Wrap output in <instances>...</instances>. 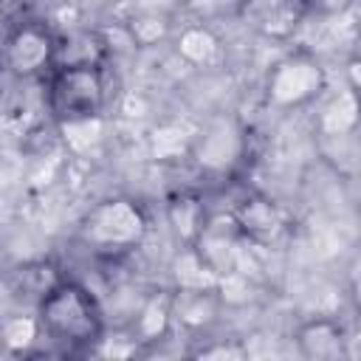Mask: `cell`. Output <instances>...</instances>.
Instances as JSON below:
<instances>
[{"instance_id":"6da1fadb","label":"cell","mask_w":361,"mask_h":361,"mask_svg":"<svg viewBox=\"0 0 361 361\" xmlns=\"http://www.w3.org/2000/svg\"><path fill=\"white\" fill-rule=\"evenodd\" d=\"M42 322L56 336L73 341L90 338L99 327L93 302L76 285H56L54 290H48V296L42 299Z\"/></svg>"},{"instance_id":"7a4b0ae2","label":"cell","mask_w":361,"mask_h":361,"mask_svg":"<svg viewBox=\"0 0 361 361\" xmlns=\"http://www.w3.org/2000/svg\"><path fill=\"white\" fill-rule=\"evenodd\" d=\"M51 99H54V110L62 113L65 118L99 113L104 99V85L96 65H68L54 79Z\"/></svg>"},{"instance_id":"3957f363","label":"cell","mask_w":361,"mask_h":361,"mask_svg":"<svg viewBox=\"0 0 361 361\" xmlns=\"http://www.w3.org/2000/svg\"><path fill=\"white\" fill-rule=\"evenodd\" d=\"M322 85H324L322 68L307 56H293L274 68L271 82H268V96L274 104L290 107V104H302L310 96H316Z\"/></svg>"},{"instance_id":"277c9868","label":"cell","mask_w":361,"mask_h":361,"mask_svg":"<svg viewBox=\"0 0 361 361\" xmlns=\"http://www.w3.org/2000/svg\"><path fill=\"white\" fill-rule=\"evenodd\" d=\"M144 214L130 200H107L87 220V234L104 245H133L144 237Z\"/></svg>"},{"instance_id":"5b68a950","label":"cell","mask_w":361,"mask_h":361,"mask_svg":"<svg viewBox=\"0 0 361 361\" xmlns=\"http://www.w3.org/2000/svg\"><path fill=\"white\" fill-rule=\"evenodd\" d=\"M245 20L271 37H288L302 17L299 0H248L243 8Z\"/></svg>"},{"instance_id":"8992f818","label":"cell","mask_w":361,"mask_h":361,"mask_svg":"<svg viewBox=\"0 0 361 361\" xmlns=\"http://www.w3.org/2000/svg\"><path fill=\"white\" fill-rule=\"evenodd\" d=\"M240 149H243L240 130L234 127V121L220 118L206 130V135L200 138L195 155H197V164L206 166V169H226V166H231L237 161Z\"/></svg>"},{"instance_id":"52a82bcc","label":"cell","mask_w":361,"mask_h":361,"mask_svg":"<svg viewBox=\"0 0 361 361\" xmlns=\"http://www.w3.org/2000/svg\"><path fill=\"white\" fill-rule=\"evenodd\" d=\"M51 56V39L39 28H20L6 48V62L14 73H34Z\"/></svg>"},{"instance_id":"ba28073f","label":"cell","mask_w":361,"mask_h":361,"mask_svg":"<svg viewBox=\"0 0 361 361\" xmlns=\"http://www.w3.org/2000/svg\"><path fill=\"white\" fill-rule=\"evenodd\" d=\"M237 226H240L248 237L265 243V240H274V237L279 234V228H282V214H279V209H276L271 200L251 197V200H245V203L237 209Z\"/></svg>"},{"instance_id":"9c48e42d","label":"cell","mask_w":361,"mask_h":361,"mask_svg":"<svg viewBox=\"0 0 361 361\" xmlns=\"http://www.w3.org/2000/svg\"><path fill=\"white\" fill-rule=\"evenodd\" d=\"M172 276H175V282H178V288L180 290H203V293H209V290H214L217 288V271L200 257V251H183V254H178L175 257V262H172Z\"/></svg>"},{"instance_id":"30bf717a","label":"cell","mask_w":361,"mask_h":361,"mask_svg":"<svg viewBox=\"0 0 361 361\" xmlns=\"http://www.w3.org/2000/svg\"><path fill=\"white\" fill-rule=\"evenodd\" d=\"M341 330L330 322H310L302 327L299 333V347L307 358L313 361H330V358H338L341 355Z\"/></svg>"},{"instance_id":"8fae6325","label":"cell","mask_w":361,"mask_h":361,"mask_svg":"<svg viewBox=\"0 0 361 361\" xmlns=\"http://www.w3.org/2000/svg\"><path fill=\"white\" fill-rule=\"evenodd\" d=\"M355 121H358V102H355V93H353V90H344V93H338V96L327 104V110H324V116H322V130H324L327 135L341 138V135H350V133L355 130Z\"/></svg>"},{"instance_id":"7c38bea8","label":"cell","mask_w":361,"mask_h":361,"mask_svg":"<svg viewBox=\"0 0 361 361\" xmlns=\"http://www.w3.org/2000/svg\"><path fill=\"white\" fill-rule=\"evenodd\" d=\"M104 135V121L93 113V116H76V118H65L62 121V138L73 152H87L93 149Z\"/></svg>"},{"instance_id":"4fadbf2b","label":"cell","mask_w":361,"mask_h":361,"mask_svg":"<svg viewBox=\"0 0 361 361\" xmlns=\"http://www.w3.org/2000/svg\"><path fill=\"white\" fill-rule=\"evenodd\" d=\"M178 51H180L183 59H189L195 65H203L217 54V39L206 28H186L178 39Z\"/></svg>"},{"instance_id":"5bb4252c","label":"cell","mask_w":361,"mask_h":361,"mask_svg":"<svg viewBox=\"0 0 361 361\" xmlns=\"http://www.w3.org/2000/svg\"><path fill=\"white\" fill-rule=\"evenodd\" d=\"M0 338H3V347L14 350V353L28 350L37 338V322L31 316H11V319L3 322Z\"/></svg>"},{"instance_id":"9a60e30c","label":"cell","mask_w":361,"mask_h":361,"mask_svg":"<svg viewBox=\"0 0 361 361\" xmlns=\"http://www.w3.org/2000/svg\"><path fill=\"white\" fill-rule=\"evenodd\" d=\"M169 220L180 237H195L200 231V206L192 197H180L169 206Z\"/></svg>"},{"instance_id":"2e32d148","label":"cell","mask_w":361,"mask_h":361,"mask_svg":"<svg viewBox=\"0 0 361 361\" xmlns=\"http://www.w3.org/2000/svg\"><path fill=\"white\" fill-rule=\"evenodd\" d=\"M166 322H169V302L164 296H155L147 302V307L141 310V319H138V330L144 338H158L164 330H166Z\"/></svg>"},{"instance_id":"e0dca14e","label":"cell","mask_w":361,"mask_h":361,"mask_svg":"<svg viewBox=\"0 0 361 361\" xmlns=\"http://www.w3.org/2000/svg\"><path fill=\"white\" fill-rule=\"evenodd\" d=\"M183 149H186V133L180 127L166 124V127H158L152 133V152H155V158H178Z\"/></svg>"},{"instance_id":"ac0fdd59","label":"cell","mask_w":361,"mask_h":361,"mask_svg":"<svg viewBox=\"0 0 361 361\" xmlns=\"http://www.w3.org/2000/svg\"><path fill=\"white\" fill-rule=\"evenodd\" d=\"M164 31H166V25L158 14H147L133 25V34H135L138 42H155V39L164 37Z\"/></svg>"},{"instance_id":"d6986e66","label":"cell","mask_w":361,"mask_h":361,"mask_svg":"<svg viewBox=\"0 0 361 361\" xmlns=\"http://www.w3.org/2000/svg\"><path fill=\"white\" fill-rule=\"evenodd\" d=\"M99 353H102L104 358H127V355L135 353V344H133L130 338H124V336H110V338L102 341Z\"/></svg>"},{"instance_id":"ffe728a7","label":"cell","mask_w":361,"mask_h":361,"mask_svg":"<svg viewBox=\"0 0 361 361\" xmlns=\"http://www.w3.org/2000/svg\"><path fill=\"white\" fill-rule=\"evenodd\" d=\"M197 358H228V361H240V358H245V350L237 347V344H217V347L200 350Z\"/></svg>"},{"instance_id":"44dd1931","label":"cell","mask_w":361,"mask_h":361,"mask_svg":"<svg viewBox=\"0 0 361 361\" xmlns=\"http://www.w3.org/2000/svg\"><path fill=\"white\" fill-rule=\"evenodd\" d=\"M180 0H135V6L141 8V11H147V14H164V11H169V8H175Z\"/></svg>"},{"instance_id":"7402d4cb","label":"cell","mask_w":361,"mask_h":361,"mask_svg":"<svg viewBox=\"0 0 361 361\" xmlns=\"http://www.w3.org/2000/svg\"><path fill=\"white\" fill-rule=\"evenodd\" d=\"M310 6H316L319 11H324V14H336V11H341L350 0H307Z\"/></svg>"},{"instance_id":"603a6c76","label":"cell","mask_w":361,"mask_h":361,"mask_svg":"<svg viewBox=\"0 0 361 361\" xmlns=\"http://www.w3.org/2000/svg\"><path fill=\"white\" fill-rule=\"evenodd\" d=\"M0 353H3V338H0Z\"/></svg>"}]
</instances>
